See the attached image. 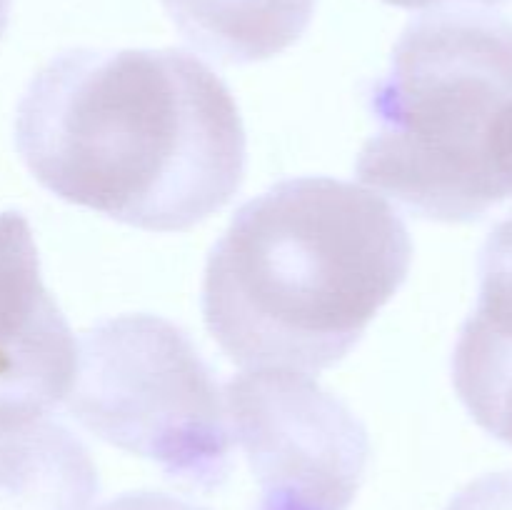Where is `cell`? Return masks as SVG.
I'll return each mask as SVG.
<instances>
[{
    "instance_id": "6",
    "label": "cell",
    "mask_w": 512,
    "mask_h": 510,
    "mask_svg": "<svg viewBox=\"0 0 512 510\" xmlns=\"http://www.w3.org/2000/svg\"><path fill=\"white\" fill-rule=\"evenodd\" d=\"M78 343L40 278L33 230L0 213V425L45 418L70 393Z\"/></svg>"
},
{
    "instance_id": "13",
    "label": "cell",
    "mask_w": 512,
    "mask_h": 510,
    "mask_svg": "<svg viewBox=\"0 0 512 510\" xmlns=\"http://www.w3.org/2000/svg\"><path fill=\"white\" fill-rule=\"evenodd\" d=\"M383 3L395 5V8L405 10H425V8H440L445 3H478V5H503L510 0H383Z\"/></svg>"
},
{
    "instance_id": "1",
    "label": "cell",
    "mask_w": 512,
    "mask_h": 510,
    "mask_svg": "<svg viewBox=\"0 0 512 510\" xmlns=\"http://www.w3.org/2000/svg\"><path fill=\"white\" fill-rule=\"evenodd\" d=\"M15 148L60 200L153 233L203 223L245 175L235 98L178 48L60 53L20 98Z\"/></svg>"
},
{
    "instance_id": "10",
    "label": "cell",
    "mask_w": 512,
    "mask_h": 510,
    "mask_svg": "<svg viewBox=\"0 0 512 510\" xmlns=\"http://www.w3.org/2000/svg\"><path fill=\"white\" fill-rule=\"evenodd\" d=\"M445 510H512V470L473 480Z\"/></svg>"
},
{
    "instance_id": "11",
    "label": "cell",
    "mask_w": 512,
    "mask_h": 510,
    "mask_svg": "<svg viewBox=\"0 0 512 510\" xmlns=\"http://www.w3.org/2000/svg\"><path fill=\"white\" fill-rule=\"evenodd\" d=\"M98 510H208V508H200V505L188 503V500L173 498V495L138 490V493L118 495V498L100 505Z\"/></svg>"
},
{
    "instance_id": "12",
    "label": "cell",
    "mask_w": 512,
    "mask_h": 510,
    "mask_svg": "<svg viewBox=\"0 0 512 510\" xmlns=\"http://www.w3.org/2000/svg\"><path fill=\"white\" fill-rule=\"evenodd\" d=\"M500 175H503L505 185H508L510 195H512V110L508 115V123H505L503 130V140H500Z\"/></svg>"
},
{
    "instance_id": "14",
    "label": "cell",
    "mask_w": 512,
    "mask_h": 510,
    "mask_svg": "<svg viewBox=\"0 0 512 510\" xmlns=\"http://www.w3.org/2000/svg\"><path fill=\"white\" fill-rule=\"evenodd\" d=\"M10 5H13V0H0V38H3L5 28H8Z\"/></svg>"
},
{
    "instance_id": "2",
    "label": "cell",
    "mask_w": 512,
    "mask_h": 510,
    "mask_svg": "<svg viewBox=\"0 0 512 510\" xmlns=\"http://www.w3.org/2000/svg\"><path fill=\"white\" fill-rule=\"evenodd\" d=\"M410 263L408 228L375 190L280 180L240 205L210 250L203 318L243 368L320 373L360 343Z\"/></svg>"
},
{
    "instance_id": "7",
    "label": "cell",
    "mask_w": 512,
    "mask_h": 510,
    "mask_svg": "<svg viewBox=\"0 0 512 510\" xmlns=\"http://www.w3.org/2000/svg\"><path fill=\"white\" fill-rule=\"evenodd\" d=\"M98 490L88 448L65 425H0V510H90Z\"/></svg>"
},
{
    "instance_id": "3",
    "label": "cell",
    "mask_w": 512,
    "mask_h": 510,
    "mask_svg": "<svg viewBox=\"0 0 512 510\" xmlns=\"http://www.w3.org/2000/svg\"><path fill=\"white\" fill-rule=\"evenodd\" d=\"M360 180L410 213L473 223L510 198L500 140L512 110V20L435 8L408 23L370 88Z\"/></svg>"
},
{
    "instance_id": "4",
    "label": "cell",
    "mask_w": 512,
    "mask_h": 510,
    "mask_svg": "<svg viewBox=\"0 0 512 510\" xmlns=\"http://www.w3.org/2000/svg\"><path fill=\"white\" fill-rule=\"evenodd\" d=\"M65 405L85 430L160 465L170 480L215 490L228 478L223 393L170 320L135 313L85 330Z\"/></svg>"
},
{
    "instance_id": "9",
    "label": "cell",
    "mask_w": 512,
    "mask_h": 510,
    "mask_svg": "<svg viewBox=\"0 0 512 510\" xmlns=\"http://www.w3.org/2000/svg\"><path fill=\"white\" fill-rule=\"evenodd\" d=\"M478 305L463 328L512 345V215L490 230L478 260Z\"/></svg>"
},
{
    "instance_id": "8",
    "label": "cell",
    "mask_w": 512,
    "mask_h": 510,
    "mask_svg": "<svg viewBox=\"0 0 512 510\" xmlns=\"http://www.w3.org/2000/svg\"><path fill=\"white\" fill-rule=\"evenodd\" d=\"M185 40L220 63H258L308 30L318 0H160Z\"/></svg>"
},
{
    "instance_id": "5",
    "label": "cell",
    "mask_w": 512,
    "mask_h": 510,
    "mask_svg": "<svg viewBox=\"0 0 512 510\" xmlns=\"http://www.w3.org/2000/svg\"><path fill=\"white\" fill-rule=\"evenodd\" d=\"M233 440L260 488L255 510H348L370 458L365 425L298 370L255 368L225 385Z\"/></svg>"
}]
</instances>
